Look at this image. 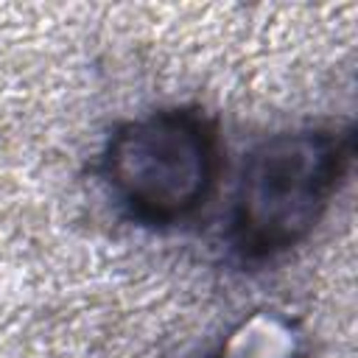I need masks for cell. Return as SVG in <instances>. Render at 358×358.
Returning a JSON list of instances; mask_svg holds the SVG:
<instances>
[{"label":"cell","instance_id":"1","mask_svg":"<svg viewBox=\"0 0 358 358\" xmlns=\"http://www.w3.org/2000/svg\"><path fill=\"white\" fill-rule=\"evenodd\" d=\"M352 129L308 126L260 140L241 168L227 241L246 263L299 246L327 213L352 159Z\"/></svg>","mask_w":358,"mask_h":358},{"label":"cell","instance_id":"2","mask_svg":"<svg viewBox=\"0 0 358 358\" xmlns=\"http://www.w3.org/2000/svg\"><path fill=\"white\" fill-rule=\"evenodd\" d=\"M221 171L215 123L199 106H168L120 123L101 151V179L134 224L168 229L190 221Z\"/></svg>","mask_w":358,"mask_h":358},{"label":"cell","instance_id":"3","mask_svg":"<svg viewBox=\"0 0 358 358\" xmlns=\"http://www.w3.org/2000/svg\"><path fill=\"white\" fill-rule=\"evenodd\" d=\"M210 358H305V336L291 316L263 308L235 322Z\"/></svg>","mask_w":358,"mask_h":358}]
</instances>
